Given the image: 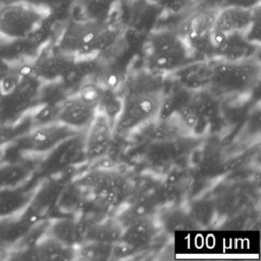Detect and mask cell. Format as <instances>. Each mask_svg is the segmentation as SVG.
Segmentation results:
<instances>
[{"label": "cell", "mask_w": 261, "mask_h": 261, "mask_svg": "<svg viewBox=\"0 0 261 261\" xmlns=\"http://www.w3.org/2000/svg\"><path fill=\"white\" fill-rule=\"evenodd\" d=\"M117 37V31L103 20H72L63 29L56 49L74 58H85L108 50L114 45Z\"/></svg>", "instance_id": "1"}, {"label": "cell", "mask_w": 261, "mask_h": 261, "mask_svg": "<svg viewBox=\"0 0 261 261\" xmlns=\"http://www.w3.org/2000/svg\"><path fill=\"white\" fill-rule=\"evenodd\" d=\"M51 12L27 0L0 2V40L34 38L37 41Z\"/></svg>", "instance_id": "2"}, {"label": "cell", "mask_w": 261, "mask_h": 261, "mask_svg": "<svg viewBox=\"0 0 261 261\" xmlns=\"http://www.w3.org/2000/svg\"><path fill=\"white\" fill-rule=\"evenodd\" d=\"M77 130L59 121L31 127L30 130L15 137L6 146V148L2 151L1 159L12 154L19 155L47 153L56 148L65 140L74 136Z\"/></svg>", "instance_id": "3"}, {"label": "cell", "mask_w": 261, "mask_h": 261, "mask_svg": "<svg viewBox=\"0 0 261 261\" xmlns=\"http://www.w3.org/2000/svg\"><path fill=\"white\" fill-rule=\"evenodd\" d=\"M190 47L181 34L170 30L152 33L147 42V56L156 70L169 71L182 65L189 57Z\"/></svg>", "instance_id": "4"}, {"label": "cell", "mask_w": 261, "mask_h": 261, "mask_svg": "<svg viewBox=\"0 0 261 261\" xmlns=\"http://www.w3.org/2000/svg\"><path fill=\"white\" fill-rule=\"evenodd\" d=\"M161 97L153 91H135L123 98L122 109L113 132L124 134L157 115Z\"/></svg>", "instance_id": "5"}, {"label": "cell", "mask_w": 261, "mask_h": 261, "mask_svg": "<svg viewBox=\"0 0 261 261\" xmlns=\"http://www.w3.org/2000/svg\"><path fill=\"white\" fill-rule=\"evenodd\" d=\"M39 81L33 76L24 77L9 94L0 96V124H12L33 106L38 97Z\"/></svg>", "instance_id": "6"}, {"label": "cell", "mask_w": 261, "mask_h": 261, "mask_svg": "<svg viewBox=\"0 0 261 261\" xmlns=\"http://www.w3.org/2000/svg\"><path fill=\"white\" fill-rule=\"evenodd\" d=\"M74 65V57L57 49L37 54L31 62V74L39 82H54L66 75Z\"/></svg>", "instance_id": "7"}, {"label": "cell", "mask_w": 261, "mask_h": 261, "mask_svg": "<svg viewBox=\"0 0 261 261\" xmlns=\"http://www.w3.org/2000/svg\"><path fill=\"white\" fill-rule=\"evenodd\" d=\"M259 68L253 63L229 61L216 67L212 81L221 88L243 90L250 87L257 79Z\"/></svg>", "instance_id": "8"}, {"label": "cell", "mask_w": 261, "mask_h": 261, "mask_svg": "<svg viewBox=\"0 0 261 261\" xmlns=\"http://www.w3.org/2000/svg\"><path fill=\"white\" fill-rule=\"evenodd\" d=\"M256 19V12L251 7L230 5L214 14L213 32L229 36L243 34L250 30Z\"/></svg>", "instance_id": "9"}, {"label": "cell", "mask_w": 261, "mask_h": 261, "mask_svg": "<svg viewBox=\"0 0 261 261\" xmlns=\"http://www.w3.org/2000/svg\"><path fill=\"white\" fill-rule=\"evenodd\" d=\"M214 14L198 12L187 21L182 37L191 50L199 52L212 51V31Z\"/></svg>", "instance_id": "10"}, {"label": "cell", "mask_w": 261, "mask_h": 261, "mask_svg": "<svg viewBox=\"0 0 261 261\" xmlns=\"http://www.w3.org/2000/svg\"><path fill=\"white\" fill-rule=\"evenodd\" d=\"M88 135L85 142V153L89 159L104 157L113 142V127L107 117L97 112L88 126Z\"/></svg>", "instance_id": "11"}, {"label": "cell", "mask_w": 261, "mask_h": 261, "mask_svg": "<svg viewBox=\"0 0 261 261\" xmlns=\"http://www.w3.org/2000/svg\"><path fill=\"white\" fill-rule=\"evenodd\" d=\"M98 110L80 97H71L58 105L57 121L80 130L90 125Z\"/></svg>", "instance_id": "12"}, {"label": "cell", "mask_w": 261, "mask_h": 261, "mask_svg": "<svg viewBox=\"0 0 261 261\" xmlns=\"http://www.w3.org/2000/svg\"><path fill=\"white\" fill-rule=\"evenodd\" d=\"M155 231L156 225L153 219L148 215H145L125 226L119 241L123 242L137 252L151 242L155 236Z\"/></svg>", "instance_id": "13"}, {"label": "cell", "mask_w": 261, "mask_h": 261, "mask_svg": "<svg viewBox=\"0 0 261 261\" xmlns=\"http://www.w3.org/2000/svg\"><path fill=\"white\" fill-rule=\"evenodd\" d=\"M32 172L33 168L25 160H0V191L28 182Z\"/></svg>", "instance_id": "14"}, {"label": "cell", "mask_w": 261, "mask_h": 261, "mask_svg": "<svg viewBox=\"0 0 261 261\" xmlns=\"http://www.w3.org/2000/svg\"><path fill=\"white\" fill-rule=\"evenodd\" d=\"M32 226L21 212L0 217V246L11 250Z\"/></svg>", "instance_id": "15"}, {"label": "cell", "mask_w": 261, "mask_h": 261, "mask_svg": "<svg viewBox=\"0 0 261 261\" xmlns=\"http://www.w3.org/2000/svg\"><path fill=\"white\" fill-rule=\"evenodd\" d=\"M25 185L0 191V217L18 214L25 209L34 193Z\"/></svg>", "instance_id": "16"}, {"label": "cell", "mask_w": 261, "mask_h": 261, "mask_svg": "<svg viewBox=\"0 0 261 261\" xmlns=\"http://www.w3.org/2000/svg\"><path fill=\"white\" fill-rule=\"evenodd\" d=\"M80 230L81 238L85 242L91 241L114 244L120 239L123 227L117 219H106L85 228L80 227Z\"/></svg>", "instance_id": "17"}, {"label": "cell", "mask_w": 261, "mask_h": 261, "mask_svg": "<svg viewBox=\"0 0 261 261\" xmlns=\"http://www.w3.org/2000/svg\"><path fill=\"white\" fill-rule=\"evenodd\" d=\"M35 260H70L74 257L73 247L66 246L46 234L33 247Z\"/></svg>", "instance_id": "18"}, {"label": "cell", "mask_w": 261, "mask_h": 261, "mask_svg": "<svg viewBox=\"0 0 261 261\" xmlns=\"http://www.w3.org/2000/svg\"><path fill=\"white\" fill-rule=\"evenodd\" d=\"M47 234L69 247H73L82 239L80 226L69 219H58L49 223Z\"/></svg>", "instance_id": "19"}, {"label": "cell", "mask_w": 261, "mask_h": 261, "mask_svg": "<svg viewBox=\"0 0 261 261\" xmlns=\"http://www.w3.org/2000/svg\"><path fill=\"white\" fill-rule=\"evenodd\" d=\"M79 184L82 186L91 187L94 190L120 189L121 178L109 171L98 169L81 178Z\"/></svg>", "instance_id": "20"}, {"label": "cell", "mask_w": 261, "mask_h": 261, "mask_svg": "<svg viewBox=\"0 0 261 261\" xmlns=\"http://www.w3.org/2000/svg\"><path fill=\"white\" fill-rule=\"evenodd\" d=\"M122 102L123 99L120 98L113 89L103 87V93L98 109H100V112L107 117L112 127L114 126V123L120 114L122 109Z\"/></svg>", "instance_id": "21"}, {"label": "cell", "mask_w": 261, "mask_h": 261, "mask_svg": "<svg viewBox=\"0 0 261 261\" xmlns=\"http://www.w3.org/2000/svg\"><path fill=\"white\" fill-rule=\"evenodd\" d=\"M58 105L49 102H43L32 106L28 111L29 122L31 127H36L57 121Z\"/></svg>", "instance_id": "22"}, {"label": "cell", "mask_w": 261, "mask_h": 261, "mask_svg": "<svg viewBox=\"0 0 261 261\" xmlns=\"http://www.w3.org/2000/svg\"><path fill=\"white\" fill-rule=\"evenodd\" d=\"M113 244L86 241L80 247L77 254L85 260H105L111 258Z\"/></svg>", "instance_id": "23"}, {"label": "cell", "mask_w": 261, "mask_h": 261, "mask_svg": "<svg viewBox=\"0 0 261 261\" xmlns=\"http://www.w3.org/2000/svg\"><path fill=\"white\" fill-rule=\"evenodd\" d=\"M102 93H103L102 86L95 83H87L82 86L76 96L80 97L84 102H86L87 104L93 106L98 110Z\"/></svg>", "instance_id": "24"}, {"label": "cell", "mask_w": 261, "mask_h": 261, "mask_svg": "<svg viewBox=\"0 0 261 261\" xmlns=\"http://www.w3.org/2000/svg\"><path fill=\"white\" fill-rule=\"evenodd\" d=\"M165 227L170 231L193 229L194 225L192 220L187 214L181 211H171L164 219Z\"/></svg>", "instance_id": "25"}, {"label": "cell", "mask_w": 261, "mask_h": 261, "mask_svg": "<svg viewBox=\"0 0 261 261\" xmlns=\"http://www.w3.org/2000/svg\"><path fill=\"white\" fill-rule=\"evenodd\" d=\"M17 125L12 124H0V153L6 148V146L18 135Z\"/></svg>", "instance_id": "26"}, {"label": "cell", "mask_w": 261, "mask_h": 261, "mask_svg": "<svg viewBox=\"0 0 261 261\" xmlns=\"http://www.w3.org/2000/svg\"><path fill=\"white\" fill-rule=\"evenodd\" d=\"M27 1L38 4V5L46 8V9H48L52 13L55 10H59L61 8H64L72 0H27Z\"/></svg>", "instance_id": "27"}, {"label": "cell", "mask_w": 261, "mask_h": 261, "mask_svg": "<svg viewBox=\"0 0 261 261\" xmlns=\"http://www.w3.org/2000/svg\"><path fill=\"white\" fill-rule=\"evenodd\" d=\"M10 257V250L0 246V260H6Z\"/></svg>", "instance_id": "28"}, {"label": "cell", "mask_w": 261, "mask_h": 261, "mask_svg": "<svg viewBox=\"0 0 261 261\" xmlns=\"http://www.w3.org/2000/svg\"><path fill=\"white\" fill-rule=\"evenodd\" d=\"M1 155H2V153H0V160H1Z\"/></svg>", "instance_id": "29"}]
</instances>
